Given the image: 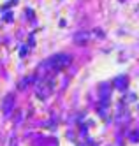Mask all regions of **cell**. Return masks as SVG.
<instances>
[{
  "instance_id": "obj_4",
  "label": "cell",
  "mask_w": 139,
  "mask_h": 146,
  "mask_svg": "<svg viewBox=\"0 0 139 146\" xmlns=\"http://www.w3.org/2000/svg\"><path fill=\"white\" fill-rule=\"evenodd\" d=\"M88 37H90L88 32H79L76 37H74V42L79 44V46H83V44H86V42H88Z\"/></svg>"
},
{
  "instance_id": "obj_3",
  "label": "cell",
  "mask_w": 139,
  "mask_h": 146,
  "mask_svg": "<svg viewBox=\"0 0 139 146\" xmlns=\"http://www.w3.org/2000/svg\"><path fill=\"white\" fill-rule=\"evenodd\" d=\"M14 106H16L14 93H7V95L4 97V100H2V114H4V116H9V114L13 113Z\"/></svg>"
},
{
  "instance_id": "obj_2",
  "label": "cell",
  "mask_w": 139,
  "mask_h": 146,
  "mask_svg": "<svg viewBox=\"0 0 139 146\" xmlns=\"http://www.w3.org/2000/svg\"><path fill=\"white\" fill-rule=\"evenodd\" d=\"M35 92L39 99H46L49 97V93L53 92V81L49 78H42L35 83Z\"/></svg>"
},
{
  "instance_id": "obj_5",
  "label": "cell",
  "mask_w": 139,
  "mask_h": 146,
  "mask_svg": "<svg viewBox=\"0 0 139 146\" xmlns=\"http://www.w3.org/2000/svg\"><path fill=\"white\" fill-rule=\"evenodd\" d=\"M127 83H129V79H127L125 76H120V78H116V79H114V88L125 90V88H127Z\"/></svg>"
},
{
  "instance_id": "obj_1",
  "label": "cell",
  "mask_w": 139,
  "mask_h": 146,
  "mask_svg": "<svg viewBox=\"0 0 139 146\" xmlns=\"http://www.w3.org/2000/svg\"><path fill=\"white\" fill-rule=\"evenodd\" d=\"M72 64V56L70 55H65V53H58V55H53V56H49L44 64L46 69H49V70H55V72H58V70H63L65 67H69Z\"/></svg>"
}]
</instances>
